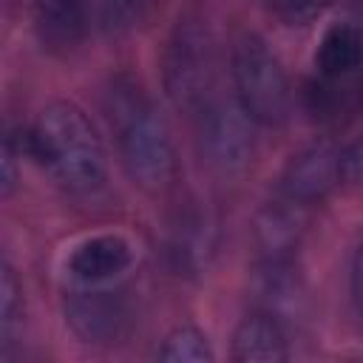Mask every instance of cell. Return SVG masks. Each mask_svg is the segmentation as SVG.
<instances>
[{"instance_id": "cell-1", "label": "cell", "mask_w": 363, "mask_h": 363, "mask_svg": "<svg viewBox=\"0 0 363 363\" xmlns=\"http://www.w3.org/2000/svg\"><path fill=\"white\" fill-rule=\"evenodd\" d=\"M9 139L20 156L26 153L28 159H34L68 193L88 196L105 184L108 162L102 139L85 111L74 102H48L37 113L31 128L20 130V145L14 133Z\"/></svg>"}, {"instance_id": "cell-2", "label": "cell", "mask_w": 363, "mask_h": 363, "mask_svg": "<svg viewBox=\"0 0 363 363\" xmlns=\"http://www.w3.org/2000/svg\"><path fill=\"white\" fill-rule=\"evenodd\" d=\"M125 173L142 190H164L176 176V150L167 122L133 79H116L105 96Z\"/></svg>"}, {"instance_id": "cell-3", "label": "cell", "mask_w": 363, "mask_h": 363, "mask_svg": "<svg viewBox=\"0 0 363 363\" xmlns=\"http://www.w3.org/2000/svg\"><path fill=\"white\" fill-rule=\"evenodd\" d=\"M233 82L235 99L255 125L275 128L286 122L292 108V88L278 54L252 31L233 43Z\"/></svg>"}, {"instance_id": "cell-4", "label": "cell", "mask_w": 363, "mask_h": 363, "mask_svg": "<svg viewBox=\"0 0 363 363\" xmlns=\"http://www.w3.org/2000/svg\"><path fill=\"white\" fill-rule=\"evenodd\" d=\"M164 91L184 113H199L216 85V45L201 20H179L164 48Z\"/></svg>"}, {"instance_id": "cell-5", "label": "cell", "mask_w": 363, "mask_h": 363, "mask_svg": "<svg viewBox=\"0 0 363 363\" xmlns=\"http://www.w3.org/2000/svg\"><path fill=\"white\" fill-rule=\"evenodd\" d=\"M199 153L224 176L244 173L255 159V122L235 102L210 99L199 113Z\"/></svg>"}, {"instance_id": "cell-6", "label": "cell", "mask_w": 363, "mask_h": 363, "mask_svg": "<svg viewBox=\"0 0 363 363\" xmlns=\"http://www.w3.org/2000/svg\"><path fill=\"white\" fill-rule=\"evenodd\" d=\"M68 329L91 346H116L130 335L133 306L116 289H74L62 301Z\"/></svg>"}, {"instance_id": "cell-7", "label": "cell", "mask_w": 363, "mask_h": 363, "mask_svg": "<svg viewBox=\"0 0 363 363\" xmlns=\"http://www.w3.org/2000/svg\"><path fill=\"white\" fill-rule=\"evenodd\" d=\"M340 182H343L340 147H335L329 139H320L301 147L286 162L281 173V196L309 207L326 199Z\"/></svg>"}, {"instance_id": "cell-8", "label": "cell", "mask_w": 363, "mask_h": 363, "mask_svg": "<svg viewBox=\"0 0 363 363\" xmlns=\"http://www.w3.org/2000/svg\"><path fill=\"white\" fill-rule=\"evenodd\" d=\"M216 221L201 207H187L176 216L167 241L170 267L179 275H199L216 255Z\"/></svg>"}, {"instance_id": "cell-9", "label": "cell", "mask_w": 363, "mask_h": 363, "mask_svg": "<svg viewBox=\"0 0 363 363\" xmlns=\"http://www.w3.org/2000/svg\"><path fill=\"white\" fill-rule=\"evenodd\" d=\"M303 233H306V204H298L286 196L264 204L252 221V241L261 258H292Z\"/></svg>"}, {"instance_id": "cell-10", "label": "cell", "mask_w": 363, "mask_h": 363, "mask_svg": "<svg viewBox=\"0 0 363 363\" xmlns=\"http://www.w3.org/2000/svg\"><path fill=\"white\" fill-rule=\"evenodd\" d=\"M130 264H133V250H130L128 238H122L116 233L91 235V238L79 241L65 258L68 275L77 278L79 284H88V286L113 281Z\"/></svg>"}, {"instance_id": "cell-11", "label": "cell", "mask_w": 363, "mask_h": 363, "mask_svg": "<svg viewBox=\"0 0 363 363\" xmlns=\"http://www.w3.org/2000/svg\"><path fill=\"white\" fill-rule=\"evenodd\" d=\"M230 357L235 363H281V360H286L289 349H286L284 323L264 309L247 315L233 332Z\"/></svg>"}, {"instance_id": "cell-12", "label": "cell", "mask_w": 363, "mask_h": 363, "mask_svg": "<svg viewBox=\"0 0 363 363\" xmlns=\"http://www.w3.org/2000/svg\"><path fill=\"white\" fill-rule=\"evenodd\" d=\"M363 68V31L352 23H335L323 31L315 51V71L326 82L357 79Z\"/></svg>"}, {"instance_id": "cell-13", "label": "cell", "mask_w": 363, "mask_h": 363, "mask_svg": "<svg viewBox=\"0 0 363 363\" xmlns=\"http://www.w3.org/2000/svg\"><path fill=\"white\" fill-rule=\"evenodd\" d=\"M255 295L264 312L275 315H298L303 306V281L292 267V258H261V269L255 278Z\"/></svg>"}, {"instance_id": "cell-14", "label": "cell", "mask_w": 363, "mask_h": 363, "mask_svg": "<svg viewBox=\"0 0 363 363\" xmlns=\"http://www.w3.org/2000/svg\"><path fill=\"white\" fill-rule=\"evenodd\" d=\"M37 34L43 45L65 51L77 45L85 23V0H34Z\"/></svg>"}, {"instance_id": "cell-15", "label": "cell", "mask_w": 363, "mask_h": 363, "mask_svg": "<svg viewBox=\"0 0 363 363\" xmlns=\"http://www.w3.org/2000/svg\"><path fill=\"white\" fill-rule=\"evenodd\" d=\"M156 357L164 363H213L216 352L201 329L184 323V326H176L173 332H167Z\"/></svg>"}, {"instance_id": "cell-16", "label": "cell", "mask_w": 363, "mask_h": 363, "mask_svg": "<svg viewBox=\"0 0 363 363\" xmlns=\"http://www.w3.org/2000/svg\"><path fill=\"white\" fill-rule=\"evenodd\" d=\"M159 0H96L99 23L108 34L130 31L136 23H142Z\"/></svg>"}, {"instance_id": "cell-17", "label": "cell", "mask_w": 363, "mask_h": 363, "mask_svg": "<svg viewBox=\"0 0 363 363\" xmlns=\"http://www.w3.org/2000/svg\"><path fill=\"white\" fill-rule=\"evenodd\" d=\"M23 318V284L9 261H3L0 269V332L3 337L11 335L14 323Z\"/></svg>"}, {"instance_id": "cell-18", "label": "cell", "mask_w": 363, "mask_h": 363, "mask_svg": "<svg viewBox=\"0 0 363 363\" xmlns=\"http://www.w3.org/2000/svg\"><path fill=\"white\" fill-rule=\"evenodd\" d=\"M332 0H272V11L286 26H306L318 14H323Z\"/></svg>"}, {"instance_id": "cell-19", "label": "cell", "mask_w": 363, "mask_h": 363, "mask_svg": "<svg viewBox=\"0 0 363 363\" xmlns=\"http://www.w3.org/2000/svg\"><path fill=\"white\" fill-rule=\"evenodd\" d=\"M340 164L346 184H363V130L340 150Z\"/></svg>"}, {"instance_id": "cell-20", "label": "cell", "mask_w": 363, "mask_h": 363, "mask_svg": "<svg viewBox=\"0 0 363 363\" xmlns=\"http://www.w3.org/2000/svg\"><path fill=\"white\" fill-rule=\"evenodd\" d=\"M349 281H352V298H354V306H357V312L363 315V241H360L357 250H354Z\"/></svg>"}, {"instance_id": "cell-21", "label": "cell", "mask_w": 363, "mask_h": 363, "mask_svg": "<svg viewBox=\"0 0 363 363\" xmlns=\"http://www.w3.org/2000/svg\"><path fill=\"white\" fill-rule=\"evenodd\" d=\"M14 159H17V147L11 145V139H6V150H3V196H11L14 182H17Z\"/></svg>"}]
</instances>
